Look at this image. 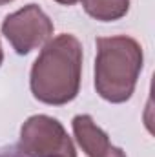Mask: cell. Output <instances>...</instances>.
<instances>
[{"instance_id":"obj_1","label":"cell","mask_w":155,"mask_h":157,"mask_svg":"<svg viewBox=\"0 0 155 157\" xmlns=\"http://www.w3.org/2000/svg\"><path fill=\"white\" fill-rule=\"evenodd\" d=\"M82 46L73 35L49 40L31 68V91L44 104L62 106L71 102L80 88Z\"/></svg>"},{"instance_id":"obj_2","label":"cell","mask_w":155,"mask_h":157,"mask_svg":"<svg viewBox=\"0 0 155 157\" xmlns=\"http://www.w3.org/2000/svg\"><path fill=\"white\" fill-rule=\"evenodd\" d=\"M142 70V48L131 37L97 39L95 90L110 102H126L137 86Z\"/></svg>"},{"instance_id":"obj_3","label":"cell","mask_w":155,"mask_h":157,"mask_svg":"<svg viewBox=\"0 0 155 157\" xmlns=\"http://www.w3.org/2000/svg\"><path fill=\"white\" fill-rule=\"evenodd\" d=\"M20 148L31 157H77L62 124L47 115H33L24 122Z\"/></svg>"},{"instance_id":"obj_4","label":"cell","mask_w":155,"mask_h":157,"mask_svg":"<svg viewBox=\"0 0 155 157\" xmlns=\"http://www.w3.org/2000/svg\"><path fill=\"white\" fill-rule=\"evenodd\" d=\"M2 33L18 55H28L51 39L53 22L37 4H29L4 18Z\"/></svg>"},{"instance_id":"obj_5","label":"cell","mask_w":155,"mask_h":157,"mask_svg":"<svg viewBox=\"0 0 155 157\" xmlns=\"http://www.w3.org/2000/svg\"><path fill=\"white\" fill-rule=\"evenodd\" d=\"M73 133L80 148L89 157H104L112 148L108 135L93 122L89 115H77L73 119Z\"/></svg>"},{"instance_id":"obj_6","label":"cell","mask_w":155,"mask_h":157,"mask_svg":"<svg viewBox=\"0 0 155 157\" xmlns=\"http://www.w3.org/2000/svg\"><path fill=\"white\" fill-rule=\"evenodd\" d=\"M86 13L100 22L122 18L130 9V0H82Z\"/></svg>"},{"instance_id":"obj_7","label":"cell","mask_w":155,"mask_h":157,"mask_svg":"<svg viewBox=\"0 0 155 157\" xmlns=\"http://www.w3.org/2000/svg\"><path fill=\"white\" fill-rule=\"evenodd\" d=\"M0 157H31V155H28L20 146L11 144V146H4V148H0Z\"/></svg>"},{"instance_id":"obj_8","label":"cell","mask_w":155,"mask_h":157,"mask_svg":"<svg viewBox=\"0 0 155 157\" xmlns=\"http://www.w3.org/2000/svg\"><path fill=\"white\" fill-rule=\"evenodd\" d=\"M104 157H126V154L120 150V148H115V146H112L110 150H108V154Z\"/></svg>"},{"instance_id":"obj_9","label":"cell","mask_w":155,"mask_h":157,"mask_svg":"<svg viewBox=\"0 0 155 157\" xmlns=\"http://www.w3.org/2000/svg\"><path fill=\"white\" fill-rule=\"evenodd\" d=\"M55 2H59L62 6H73V4H77L78 0H55Z\"/></svg>"},{"instance_id":"obj_10","label":"cell","mask_w":155,"mask_h":157,"mask_svg":"<svg viewBox=\"0 0 155 157\" xmlns=\"http://www.w3.org/2000/svg\"><path fill=\"white\" fill-rule=\"evenodd\" d=\"M9 2H13V0H0V6H4V4H9Z\"/></svg>"},{"instance_id":"obj_11","label":"cell","mask_w":155,"mask_h":157,"mask_svg":"<svg viewBox=\"0 0 155 157\" xmlns=\"http://www.w3.org/2000/svg\"><path fill=\"white\" fill-rule=\"evenodd\" d=\"M2 60H4V53H2V46H0V64H2Z\"/></svg>"}]
</instances>
